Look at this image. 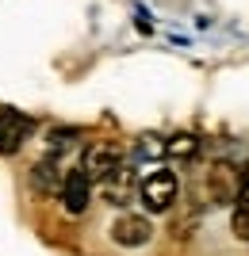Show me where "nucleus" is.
<instances>
[{"mask_svg": "<svg viewBox=\"0 0 249 256\" xmlns=\"http://www.w3.org/2000/svg\"><path fill=\"white\" fill-rule=\"evenodd\" d=\"M138 195H142V203H146L150 214H165L176 203V195H180V180H176V172H169V168H153L150 176L138 184Z\"/></svg>", "mask_w": 249, "mask_h": 256, "instance_id": "nucleus-1", "label": "nucleus"}, {"mask_svg": "<svg viewBox=\"0 0 249 256\" xmlns=\"http://www.w3.org/2000/svg\"><path fill=\"white\" fill-rule=\"evenodd\" d=\"M123 164V150L115 142H92L85 150V160H81V172H85L88 180H104L111 172Z\"/></svg>", "mask_w": 249, "mask_h": 256, "instance_id": "nucleus-2", "label": "nucleus"}, {"mask_svg": "<svg viewBox=\"0 0 249 256\" xmlns=\"http://www.w3.org/2000/svg\"><path fill=\"white\" fill-rule=\"evenodd\" d=\"M150 237H153V226L146 214H119L111 222V241L119 248H142L150 245Z\"/></svg>", "mask_w": 249, "mask_h": 256, "instance_id": "nucleus-3", "label": "nucleus"}, {"mask_svg": "<svg viewBox=\"0 0 249 256\" xmlns=\"http://www.w3.org/2000/svg\"><path fill=\"white\" fill-rule=\"evenodd\" d=\"M88 199H92V180L85 172H65L62 176V203L69 214H85L88 210Z\"/></svg>", "mask_w": 249, "mask_h": 256, "instance_id": "nucleus-4", "label": "nucleus"}, {"mask_svg": "<svg viewBox=\"0 0 249 256\" xmlns=\"http://www.w3.org/2000/svg\"><path fill=\"white\" fill-rule=\"evenodd\" d=\"M100 184H104V199H108L111 206H123L130 195H134V172H127L123 164L111 172V176H104Z\"/></svg>", "mask_w": 249, "mask_h": 256, "instance_id": "nucleus-5", "label": "nucleus"}, {"mask_svg": "<svg viewBox=\"0 0 249 256\" xmlns=\"http://www.w3.org/2000/svg\"><path fill=\"white\" fill-rule=\"evenodd\" d=\"M23 134H27V118H20L16 111H4L0 115V153H16Z\"/></svg>", "mask_w": 249, "mask_h": 256, "instance_id": "nucleus-6", "label": "nucleus"}, {"mask_svg": "<svg viewBox=\"0 0 249 256\" xmlns=\"http://www.w3.org/2000/svg\"><path fill=\"white\" fill-rule=\"evenodd\" d=\"M230 230H234L238 241H249V184H245V192L234 195V218H230Z\"/></svg>", "mask_w": 249, "mask_h": 256, "instance_id": "nucleus-7", "label": "nucleus"}, {"mask_svg": "<svg viewBox=\"0 0 249 256\" xmlns=\"http://www.w3.org/2000/svg\"><path fill=\"white\" fill-rule=\"evenodd\" d=\"M31 180H35V188H39V192H54V188H62L54 160H39V164H35V172H31Z\"/></svg>", "mask_w": 249, "mask_h": 256, "instance_id": "nucleus-8", "label": "nucleus"}, {"mask_svg": "<svg viewBox=\"0 0 249 256\" xmlns=\"http://www.w3.org/2000/svg\"><path fill=\"white\" fill-rule=\"evenodd\" d=\"M165 153H169V157H180V160L192 157V153H195V138H192V134H176V138L165 142Z\"/></svg>", "mask_w": 249, "mask_h": 256, "instance_id": "nucleus-9", "label": "nucleus"}, {"mask_svg": "<svg viewBox=\"0 0 249 256\" xmlns=\"http://www.w3.org/2000/svg\"><path fill=\"white\" fill-rule=\"evenodd\" d=\"M157 157H165V142H157V138H142V146L134 150V160H157Z\"/></svg>", "mask_w": 249, "mask_h": 256, "instance_id": "nucleus-10", "label": "nucleus"}, {"mask_svg": "<svg viewBox=\"0 0 249 256\" xmlns=\"http://www.w3.org/2000/svg\"><path fill=\"white\" fill-rule=\"evenodd\" d=\"M241 180H245V184H249V160H245V172H241Z\"/></svg>", "mask_w": 249, "mask_h": 256, "instance_id": "nucleus-11", "label": "nucleus"}]
</instances>
